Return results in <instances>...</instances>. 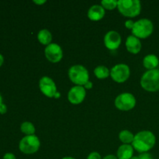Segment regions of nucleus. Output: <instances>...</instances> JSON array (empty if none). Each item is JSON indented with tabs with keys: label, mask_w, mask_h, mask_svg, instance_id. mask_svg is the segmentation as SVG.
Here are the masks:
<instances>
[{
	"label": "nucleus",
	"mask_w": 159,
	"mask_h": 159,
	"mask_svg": "<svg viewBox=\"0 0 159 159\" xmlns=\"http://www.w3.org/2000/svg\"><path fill=\"white\" fill-rule=\"evenodd\" d=\"M156 143V138L152 131L142 130L134 136L132 142L134 149L139 153H146L153 148Z\"/></svg>",
	"instance_id": "1"
},
{
	"label": "nucleus",
	"mask_w": 159,
	"mask_h": 159,
	"mask_svg": "<svg viewBox=\"0 0 159 159\" xmlns=\"http://www.w3.org/2000/svg\"><path fill=\"white\" fill-rule=\"evenodd\" d=\"M141 85L148 92H157L159 90V69L148 70L141 79Z\"/></svg>",
	"instance_id": "2"
},
{
	"label": "nucleus",
	"mask_w": 159,
	"mask_h": 159,
	"mask_svg": "<svg viewBox=\"0 0 159 159\" xmlns=\"http://www.w3.org/2000/svg\"><path fill=\"white\" fill-rule=\"evenodd\" d=\"M117 8L122 15L134 17L141 12V4L139 0H119Z\"/></svg>",
	"instance_id": "3"
},
{
	"label": "nucleus",
	"mask_w": 159,
	"mask_h": 159,
	"mask_svg": "<svg viewBox=\"0 0 159 159\" xmlns=\"http://www.w3.org/2000/svg\"><path fill=\"white\" fill-rule=\"evenodd\" d=\"M68 77L73 83L81 86L85 85L89 79L88 70L81 65L71 66L68 70Z\"/></svg>",
	"instance_id": "4"
},
{
	"label": "nucleus",
	"mask_w": 159,
	"mask_h": 159,
	"mask_svg": "<svg viewBox=\"0 0 159 159\" xmlns=\"http://www.w3.org/2000/svg\"><path fill=\"white\" fill-rule=\"evenodd\" d=\"M153 23L148 19L143 18L135 22L132 29V34L138 38L145 39L153 33Z\"/></svg>",
	"instance_id": "5"
},
{
	"label": "nucleus",
	"mask_w": 159,
	"mask_h": 159,
	"mask_svg": "<svg viewBox=\"0 0 159 159\" xmlns=\"http://www.w3.org/2000/svg\"><path fill=\"white\" fill-rule=\"evenodd\" d=\"M40 142L36 135H27L21 139L19 144V148L23 153L31 155L39 150Z\"/></svg>",
	"instance_id": "6"
},
{
	"label": "nucleus",
	"mask_w": 159,
	"mask_h": 159,
	"mask_svg": "<svg viewBox=\"0 0 159 159\" xmlns=\"http://www.w3.org/2000/svg\"><path fill=\"white\" fill-rule=\"evenodd\" d=\"M136 105V98L129 93H124L116 96L115 99V107L120 110L128 111Z\"/></svg>",
	"instance_id": "7"
},
{
	"label": "nucleus",
	"mask_w": 159,
	"mask_h": 159,
	"mask_svg": "<svg viewBox=\"0 0 159 159\" xmlns=\"http://www.w3.org/2000/svg\"><path fill=\"white\" fill-rule=\"evenodd\" d=\"M130 75V68L125 64H118L113 66L110 71V76L113 81L118 83L126 82Z\"/></svg>",
	"instance_id": "8"
},
{
	"label": "nucleus",
	"mask_w": 159,
	"mask_h": 159,
	"mask_svg": "<svg viewBox=\"0 0 159 159\" xmlns=\"http://www.w3.org/2000/svg\"><path fill=\"white\" fill-rule=\"evenodd\" d=\"M45 56L50 62L57 63L63 57V51L61 47L55 43H51L46 47L44 50Z\"/></svg>",
	"instance_id": "9"
},
{
	"label": "nucleus",
	"mask_w": 159,
	"mask_h": 159,
	"mask_svg": "<svg viewBox=\"0 0 159 159\" xmlns=\"http://www.w3.org/2000/svg\"><path fill=\"white\" fill-rule=\"evenodd\" d=\"M39 87L41 93L50 98L54 97L55 93L57 92L55 82L53 81L52 79L48 76H43L40 79Z\"/></svg>",
	"instance_id": "10"
},
{
	"label": "nucleus",
	"mask_w": 159,
	"mask_h": 159,
	"mask_svg": "<svg viewBox=\"0 0 159 159\" xmlns=\"http://www.w3.org/2000/svg\"><path fill=\"white\" fill-rule=\"evenodd\" d=\"M85 95H86V93H85V89L84 88V86L75 85L72 87L68 92V101L72 104H79L83 102Z\"/></svg>",
	"instance_id": "11"
},
{
	"label": "nucleus",
	"mask_w": 159,
	"mask_h": 159,
	"mask_svg": "<svg viewBox=\"0 0 159 159\" xmlns=\"http://www.w3.org/2000/svg\"><path fill=\"white\" fill-rule=\"evenodd\" d=\"M121 43V37L118 32L110 30L104 36V44L108 49L116 50Z\"/></svg>",
	"instance_id": "12"
},
{
	"label": "nucleus",
	"mask_w": 159,
	"mask_h": 159,
	"mask_svg": "<svg viewBox=\"0 0 159 159\" xmlns=\"http://www.w3.org/2000/svg\"><path fill=\"white\" fill-rule=\"evenodd\" d=\"M141 47L142 45L139 38L134 35L127 37V40H126V48L129 52L132 54H138L141 51Z\"/></svg>",
	"instance_id": "13"
},
{
	"label": "nucleus",
	"mask_w": 159,
	"mask_h": 159,
	"mask_svg": "<svg viewBox=\"0 0 159 159\" xmlns=\"http://www.w3.org/2000/svg\"><path fill=\"white\" fill-rule=\"evenodd\" d=\"M105 9L100 5H93L88 11V17L93 21H99L105 16Z\"/></svg>",
	"instance_id": "14"
},
{
	"label": "nucleus",
	"mask_w": 159,
	"mask_h": 159,
	"mask_svg": "<svg viewBox=\"0 0 159 159\" xmlns=\"http://www.w3.org/2000/svg\"><path fill=\"white\" fill-rule=\"evenodd\" d=\"M134 155V148L130 144H122L117 149L116 155L118 159H130Z\"/></svg>",
	"instance_id": "15"
},
{
	"label": "nucleus",
	"mask_w": 159,
	"mask_h": 159,
	"mask_svg": "<svg viewBox=\"0 0 159 159\" xmlns=\"http://www.w3.org/2000/svg\"><path fill=\"white\" fill-rule=\"evenodd\" d=\"M159 65V60L155 54H148L143 59V65L148 70L155 69Z\"/></svg>",
	"instance_id": "16"
},
{
	"label": "nucleus",
	"mask_w": 159,
	"mask_h": 159,
	"mask_svg": "<svg viewBox=\"0 0 159 159\" xmlns=\"http://www.w3.org/2000/svg\"><path fill=\"white\" fill-rule=\"evenodd\" d=\"M37 39H38V40L40 41V43L48 46L50 43H51L52 34H51V33L47 29L40 30L39 31L38 34H37Z\"/></svg>",
	"instance_id": "17"
},
{
	"label": "nucleus",
	"mask_w": 159,
	"mask_h": 159,
	"mask_svg": "<svg viewBox=\"0 0 159 159\" xmlns=\"http://www.w3.org/2000/svg\"><path fill=\"white\" fill-rule=\"evenodd\" d=\"M94 74L98 79H102L109 77L110 75V71L106 66L99 65L94 69Z\"/></svg>",
	"instance_id": "18"
},
{
	"label": "nucleus",
	"mask_w": 159,
	"mask_h": 159,
	"mask_svg": "<svg viewBox=\"0 0 159 159\" xmlns=\"http://www.w3.org/2000/svg\"><path fill=\"white\" fill-rule=\"evenodd\" d=\"M119 138L124 144H130V143L132 144L134 138V135L127 130H124L120 133Z\"/></svg>",
	"instance_id": "19"
},
{
	"label": "nucleus",
	"mask_w": 159,
	"mask_h": 159,
	"mask_svg": "<svg viewBox=\"0 0 159 159\" xmlns=\"http://www.w3.org/2000/svg\"><path fill=\"white\" fill-rule=\"evenodd\" d=\"M20 129H21V131L23 132V134L27 136V135H34V133H35V127L34 126V124L30 122H28V121H26V122H23V124H21V127H20Z\"/></svg>",
	"instance_id": "20"
},
{
	"label": "nucleus",
	"mask_w": 159,
	"mask_h": 159,
	"mask_svg": "<svg viewBox=\"0 0 159 159\" xmlns=\"http://www.w3.org/2000/svg\"><path fill=\"white\" fill-rule=\"evenodd\" d=\"M101 4L104 9H113L117 7L118 1L116 0H102L101 2Z\"/></svg>",
	"instance_id": "21"
},
{
	"label": "nucleus",
	"mask_w": 159,
	"mask_h": 159,
	"mask_svg": "<svg viewBox=\"0 0 159 159\" xmlns=\"http://www.w3.org/2000/svg\"><path fill=\"white\" fill-rule=\"evenodd\" d=\"M87 159H102V158H101V155H99L98 152H91V153L88 155Z\"/></svg>",
	"instance_id": "22"
},
{
	"label": "nucleus",
	"mask_w": 159,
	"mask_h": 159,
	"mask_svg": "<svg viewBox=\"0 0 159 159\" xmlns=\"http://www.w3.org/2000/svg\"><path fill=\"white\" fill-rule=\"evenodd\" d=\"M138 157H139V159H154L152 155L151 154L148 153V152H146V153H141Z\"/></svg>",
	"instance_id": "23"
},
{
	"label": "nucleus",
	"mask_w": 159,
	"mask_h": 159,
	"mask_svg": "<svg viewBox=\"0 0 159 159\" xmlns=\"http://www.w3.org/2000/svg\"><path fill=\"white\" fill-rule=\"evenodd\" d=\"M134 23L135 22L132 21L131 20H128L125 22V26L127 28V29L132 30L133 29L134 26Z\"/></svg>",
	"instance_id": "24"
},
{
	"label": "nucleus",
	"mask_w": 159,
	"mask_h": 159,
	"mask_svg": "<svg viewBox=\"0 0 159 159\" xmlns=\"http://www.w3.org/2000/svg\"><path fill=\"white\" fill-rule=\"evenodd\" d=\"M3 159H16V158L12 153H6L3 156Z\"/></svg>",
	"instance_id": "25"
},
{
	"label": "nucleus",
	"mask_w": 159,
	"mask_h": 159,
	"mask_svg": "<svg viewBox=\"0 0 159 159\" xmlns=\"http://www.w3.org/2000/svg\"><path fill=\"white\" fill-rule=\"evenodd\" d=\"M6 111H7V107H6V104L2 103L0 105V113L1 114H4V113H6Z\"/></svg>",
	"instance_id": "26"
},
{
	"label": "nucleus",
	"mask_w": 159,
	"mask_h": 159,
	"mask_svg": "<svg viewBox=\"0 0 159 159\" xmlns=\"http://www.w3.org/2000/svg\"><path fill=\"white\" fill-rule=\"evenodd\" d=\"M84 88L86 89H92L93 88V82H90V81H89V82H87L85 85H84Z\"/></svg>",
	"instance_id": "27"
},
{
	"label": "nucleus",
	"mask_w": 159,
	"mask_h": 159,
	"mask_svg": "<svg viewBox=\"0 0 159 159\" xmlns=\"http://www.w3.org/2000/svg\"><path fill=\"white\" fill-rule=\"evenodd\" d=\"M102 159H118L116 155H108L107 156L104 157Z\"/></svg>",
	"instance_id": "28"
},
{
	"label": "nucleus",
	"mask_w": 159,
	"mask_h": 159,
	"mask_svg": "<svg viewBox=\"0 0 159 159\" xmlns=\"http://www.w3.org/2000/svg\"><path fill=\"white\" fill-rule=\"evenodd\" d=\"M34 3H36V4H38V5H41V4H43V3L46 2V0H34Z\"/></svg>",
	"instance_id": "29"
},
{
	"label": "nucleus",
	"mask_w": 159,
	"mask_h": 159,
	"mask_svg": "<svg viewBox=\"0 0 159 159\" xmlns=\"http://www.w3.org/2000/svg\"><path fill=\"white\" fill-rule=\"evenodd\" d=\"M3 61H4V57H3L2 54H0V67H1L2 65L3 64Z\"/></svg>",
	"instance_id": "30"
},
{
	"label": "nucleus",
	"mask_w": 159,
	"mask_h": 159,
	"mask_svg": "<svg viewBox=\"0 0 159 159\" xmlns=\"http://www.w3.org/2000/svg\"><path fill=\"white\" fill-rule=\"evenodd\" d=\"M61 96V94H60V93H59V92H57V93H55V95H54V97L55 98V99H58L59 97H60Z\"/></svg>",
	"instance_id": "31"
},
{
	"label": "nucleus",
	"mask_w": 159,
	"mask_h": 159,
	"mask_svg": "<svg viewBox=\"0 0 159 159\" xmlns=\"http://www.w3.org/2000/svg\"><path fill=\"white\" fill-rule=\"evenodd\" d=\"M2 103H3V102H2V95L0 94V105H1Z\"/></svg>",
	"instance_id": "32"
},
{
	"label": "nucleus",
	"mask_w": 159,
	"mask_h": 159,
	"mask_svg": "<svg viewBox=\"0 0 159 159\" xmlns=\"http://www.w3.org/2000/svg\"><path fill=\"white\" fill-rule=\"evenodd\" d=\"M61 159H75V158H72V157H65V158Z\"/></svg>",
	"instance_id": "33"
},
{
	"label": "nucleus",
	"mask_w": 159,
	"mask_h": 159,
	"mask_svg": "<svg viewBox=\"0 0 159 159\" xmlns=\"http://www.w3.org/2000/svg\"><path fill=\"white\" fill-rule=\"evenodd\" d=\"M130 159H139V157H138V156H133Z\"/></svg>",
	"instance_id": "34"
}]
</instances>
